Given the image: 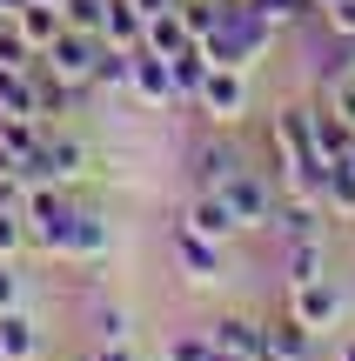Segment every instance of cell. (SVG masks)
<instances>
[{"label":"cell","instance_id":"6da1fadb","mask_svg":"<svg viewBox=\"0 0 355 361\" xmlns=\"http://www.w3.org/2000/svg\"><path fill=\"white\" fill-rule=\"evenodd\" d=\"M268 47H275V27H268L248 0H228L222 20L201 34V54L222 61V67H255V61H268Z\"/></svg>","mask_w":355,"mask_h":361},{"label":"cell","instance_id":"7a4b0ae2","mask_svg":"<svg viewBox=\"0 0 355 361\" xmlns=\"http://www.w3.org/2000/svg\"><path fill=\"white\" fill-rule=\"evenodd\" d=\"M188 107H195L208 128H235L241 114L255 107V87H248V67H222L208 61V74H201V87L188 94Z\"/></svg>","mask_w":355,"mask_h":361},{"label":"cell","instance_id":"3957f363","mask_svg":"<svg viewBox=\"0 0 355 361\" xmlns=\"http://www.w3.org/2000/svg\"><path fill=\"white\" fill-rule=\"evenodd\" d=\"M101 47H107L101 34H80V27H61V34H54L47 47L34 54V61L47 67L54 80H67V87H80V94H94V61H101Z\"/></svg>","mask_w":355,"mask_h":361},{"label":"cell","instance_id":"277c9868","mask_svg":"<svg viewBox=\"0 0 355 361\" xmlns=\"http://www.w3.org/2000/svg\"><path fill=\"white\" fill-rule=\"evenodd\" d=\"M275 194H282V180H275V174H268V168H248V161H241V168L228 174L222 201L235 207L241 234H268V221H275Z\"/></svg>","mask_w":355,"mask_h":361},{"label":"cell","instance_id":"5b68a950","mask_svg":"<svg viewBox=\"0 0 355 361\" xmlns=\"http://www.w3.org/2000/svg\"><path fill=\"white\" fill-rule=\"evenodd\" d=\"M94 168V147L80 141V134H61V128H47V141H40V154L27 161L20 174H34V180H61V188H80Z\"/></svg>","mask_w":355,"mask_h":361},{"label":"cell","instance_id":"8992f818","mask_svg":"<svg viewBox=\"0 0 355 361\" xmlns=\"http://www.w3.org/2000/svg\"><path fill=\"white\" fill-rule=\"evenodd\" d=\"M168 247H174V268H181L188 288H215L228 274V241H208V234H195L188 221H174Z\"/></svg>","mask_w":355,"mask_h":361},{"label":"cell","instance_id":"52a82bcc","mask_svg":"<svg viewBox=\"0 0 355 361\" xmlns=\"http://www.w3.org/2000/svg\"><path fill=\"white\" fill-rule=\"evenodd\" d=\"M289 314L308 322L315 335H329V328H342V314H349V288L335 281V274H315V281L289 288Z\"/></svg>","mask_w":355,"mask_h":361},{"label":"cell","instance_id":"ba28073f","mask_svg":"<svg viewBox=\"0 0 355 361\" xmlns=\"http://www.w3.org/2000/svg\"><path fill=\"white\" fill-rule=\"evenodd\" d=\"M329 207L315 201V194H295L282 188L275 194V221H268V234H282V241H329Z\"/></svg>","mask_w":355,"mask_h":361},{"label":"cell","instance_id":"9c48e42d","mask_svg":"<svg viewBox=\"0 0 355 361\" xmlns=\"http://www.w3.org/2000/svg\"><path fill=\"white\" fill-rule=\"evenodd\" d=\"M241 161H248V154L228 141V128H215V134H201V141L188 147V180H195V188H215V194H222V188H228V174H235Z\"/></svg>","mask_w":355,"mask_h":361},{"label":"cell","instance_id":"30bf717a","mask_svg":"<svg viewBox=\"0 0 355 361\" xmlns=\"http://www.w3.org/2000/svg\"><path fill=\"white\" fill-rule=\"evenodd\" d=\"M262 361H322V335L282 308L275 322H262Z\"/></svg>","mask_w":355,"mask_h":361},{"label":"cell","instance_id":"8fae6325","mask_svg":"<svg viewBox=\"0 0 355 361\" xmlns=\"http://www.w3.org/2000/svg\"><path fill=\"white\" fill-rule=\"evenodd\" d=\"M128 94L148 107V114H168L181 94H174V67L161 61V54H148V47H134V74H128Z\"/></svg>","mask_w":355,"mask_h":361},{"label":"cell","instance_id":"7c38bea8","mask_svg":"<svg viewBox=\"0 0 355 361\" xmlns=\"http://www.w3.org/2000/svg\"><path fill=\"white\" fill-rule=\"evenodd\" d=\"M181 221H188V228H195V234H208V241H235V234H241L235 207H228V201H222V194H215V188H195V194H188Z\"/></svg>","mask_w":355,"mask_h":361},{"label":"cell","instance_id":"4fadbf2b","mask_svg":"<svg viewBox=\"0 0 355 361\" xmlns=\"http://www.w3.org/2000/svg\"><path fill=\"white\" fill-rule=\"evenodd\" d=\"M0 361H47V335L27 308H0Z\"/></svg>","mask_w":355,"mask_h":361},{"label":"cell","instance_id":"5bb4252c","mask_svg":"<svg viewBox=\"0 0 355 361\" xmlns=\"http://www.w3.org/2000/svg\"><path fill=\"white\" fill-rule=\"evenodd\" d=\"M208 341H215V348H228V355H255V361H262V314L222 308V314L208 322Z\"/></svg>","mask_w":355,"mask_h":361},{"label":"cell","instance_id":"9a60e30c","mask_svg":"<svg viewBox=\"0 0 355 361\" xmlns=\"http://www.w3.org/2000/svg\"><path fill=\"white\" fill-rule=\"evenodd\" d=\"M329 274V241H282V288H302Z\"/></svg>","mask_w":355,"mask_h":361},{"label":"cell","instance_id":"2e32d148","mask_svg":"<svg viewBox=\"0 0 355 361\" xmlns=\"http://www.w3.org/2000/svg\"><path fill=\"white\" fill-rule=\"evenodd\" d=\"M141 47L148 54H161V61H174V54H188V47H195V34H188V27H181V13H148V34H141Z\"/></svg>","mask_w":355,"mask_h":361},{"label":"cell","instance_id":"e0dca14e","mask_svg":"<svg viewBox=\"0 0 355 361\" xmlns=\"http://www.w3.org/2000/svg\"><path fill=\"white\" fill-rule=\"evenodd\" d=\"M141 34H148V13L134 0H107V20H101L107 47H141Z\"/></svg>","mask_w":355,"mask_h":361},{"label":"cell","instance_id":"ac0fdd59","mask_svg":"<svg viewBox=\"0 0 355 361\" xmlns=\"http://www.w3.org/2000/svg\"><path fill=\"white\" fill-rule=\"evenodd\" d=\"M13 20H20V34H27V47H47V40L54 34H61V27H67V13L61 7H47V0H20V7H13Z\"/></svg>","mask_w":355,"mask_h":361},{"label":"cell","instance_id":"d6986e66","mask_svg":"<svg viewBox=\"0 0 355 361\" xmlns=\"http://www.w3.org/2000/svg\"><path fill=\"white\" fill-rule=\"evenodd\" d=\"M107 247H114V228H107L101 207L80 201V228H74V261H107Z\"/></svg>","mask_w":355,"mask_h":361},{"label":"cell","instance_id":"ffe728a7","mask_svg":"<svg viewBox=\"0 0 355 361\" xmlns=\"http://www.w3.org/2000/svg\"><path fill=\"white\" fill-rule=\"evenodd\" d=\"M322 207H329L335 221H349V228H355V168H349V161L322 168Z\"/></svg>","mask_w":355,"mask_h":361},{"label":"cell","instance_id":"44dd1931","mask_svg":"<svg viewBox=\"0 0 355 361\" xmlns=\"http://www.w3.org/2000/svg\"><path fill=\"white\" fill-rule=\"evenodd\" d=\"M255 13H262L275 34H289V27H302V20H322V0H248Z\"/></svg>","mask_w":355,"mask_h":361},{"label":"cell","instance_id":"7402d4cb","mask_svg":"<svg viewBox=\"0 0 355 361\" xmlns=\"http://www.w3.org/2000/svg\"><path fill=\"white\" fill-rule=\"evenodd\" d=\"M94 341H134V308L128 301H94Z\"/></svg>","mask_w":355,"mask_h":361},{"label":"cell","instance_id":"603a6c76","mask_svg":"<svg viewBox=\"0 0 355 361\" xmlns=\"http://www.w3.org/2000/svg\"><path fill=\"white\" fill-rule=\"evenodd\" d=\"M128 74H134V47H101V61H94V94H128Z\"/></svg>","mask_w":355,"mask_h":361},{"label":"cell","instance_id":"cb8c5ba5","mask_svg":"<svg viewBox=\"0 0 355 361\" xmlns=\"http://www.w3.org/2000/svg\"><path fill=\"white\" fill-rule=\"evenodd\" d=\"M161 361H215L208 328H181V335H168V341H161Z\"/></svg>","mask_w":355,"mask_h":361},{"label":"cell","instance_id":"d4e9b609","mask_svg":"<svg viewBox=\"0 0 355 361\" xmlns=\"http://www.w3.org/2000/svg\"><path fill=\"white\" fill-rule=\"evenodd\" d=\"M174 94H181V101H188V94H195L201 87V74H208V54H201V40H195V47H188V54H174Z\"/></svg>","mask_w":355,"mask_h":361},{"label":"cell","instance_id":"484cf974","mask_svg":"<svg viewBox=\"0 0 355 361\" xmlns=\"http://www.w3.org/2000/svg\"><path fill=\"white\" fill-rule=\"evenodd\" d=\"M27 61H34V47H27L20 20H13V13H0V67H27Z\"/></svg>","mask_w":355,"mask_h":361},{"label":"cell","instance_id":"4316f807","mask_svg":"<svg viewBox=\"0 0 355 361\" xmlns=\"http://www.w3.org/2000/svg\"><path fill=\"white\" fill-rule=\"evenodd\" d=\"M61 13H67V27H80V34H101L107 0H61Z\"/></svg>","mask_w":355,"mask_h":361},{"label":"cell","instance_id":"83f0119b","mask_svg":"<svg viewBox=\"0 0 355 361\" xmlns=\"http://www.w3.org/2000/svg\"><path fill=\"white\" fill-rule=\"evenodd\" d=\"M20 247H27V221L13 201H0V255H20Z\"/></svg>","mask_w":355,"mask_h":361},{"label":"cell","instance_id":"f1b7e54d","mask_svg":"<svg viewBox=\"0 0 355 361\" xmlns=\"http://www.w3.org/2000/svg\"><path fill=\"white\" fill-rule=\"evenodd\" d=\"M322 27L335 40H355V0H322Z\"/></svg>","mask_w":355,"mask_h":361},{"label":"cell","instance_id":"f546056e","mask_svg":"<svg viewBox=\"0 0 355 361\" xmlns=\"http://www.w3.org/2000/svg\"><path fill=\"white\" fill-rule=\"evenodd\" d=\"M27 281H20V255H0V308H20Z\"/></svg>","mask_w":355,"mask_h":361},{"label":"cell","instance_id":"4dcf8cb0","mask_svg":"<svg viewBox=\"0 0 355 361\" xmlns=\"http://www.w3.org/2000/svg\"><path fill=\"white\" fill-rule=\"evenodd\" d=\"M88 361H141V355H134V341H94Z\"/></svg>","mask_w":355,"mask_h":361},{"label":"cell","instance_id":"1f68e13d","mask_svg":"<svg viewBox=\"0 0 355 361\" xmlns=\"http://www.w3.org/2000/svg\"><path fill=\"white\" fill-rule=\"evenodd\" d=\"M13 180H20V154L0 141V188H13Z\"/></svg>","mask_w":355,"mask_h":361},{"label":"cell","instance_id":"d6a6232c","mask_svg":"<svg viewBox=\"0 0 355 361\" xmlns=\"http://www.w3.org/2000/svg\"><path fill=\"white\" fill-rule=\"evenodd\" d=\"M329 361H355V328H349V335H335V355Z\"/></svg>","mask_w":355,"mask_h":361},{"label":"cell","instance_id":"836d02e7","mask_svg":"<svg viewBox=\"0 0 355 361\" xmlns=\"http://www.w3.org/2000/svg\"><path fill=\"white\" fill-rule=\"evenodd\" d=\"M141 13H168V7H181V0H134Z\"/></svg>","mask_w":355,"mask_h":361},{"label":"cell","instance_id":"e575fe53","mask_svg":"<svg viewBox=\"0 0 355 361\" xmlns=\"http://www.w3.org/2000/svg\"><path fill=\"white\" fill-rule=\"evenodd\" d=\"M215 361H255V355H228V348H215Z\"/></svg>","mask_w":355,"mask_h":361},{"label":"cell","instance_id":"d590c367","mask_svg":"<svg viewBox=\"0 0 355 361\" xmlns=\"http://www.w3.org/2000/svg\"><path fill=\"white\" fill-rule=\"evenodd\" d=\"M7 121H13V114H7V107H0V134H7Z\"/></svg>","mask_w":355,"mask_h":361},{"label":"cell","instance_id":"8d00e7d4","mask_svg":"<svg viewBox=\"0 0 355 361\" xmlns=\"http://www.w3.org/2000/svg\"><path fill=\"white\" fill-rule=\"evenodd\" d=\"M13 7H20V0H0V13H13Z\"/></svg>","mask_w":355,"mask_h":361},{"label":"cell","instance_id":"74e56055","mask_svg":"<svg viewBox=\"0 0 355 361\" xmlns=\"http://www.w3.org/2000/svg\"><path fill=\"white\" fill-rule=\"evenodd\" d=\"M349 168H355V147H349Z\"/></svg>","mask_w":355,"mask_h":361},{"label":"cell","instance_id":"f35d334b","mask_svg":"<svg viewBox=\"0 0 355 361\" xmlns=\"http://www.w3.org/2000/svg\"><path fill=\"white\" fill-rule=\"evenodd\" d=\"M47 7H61V0H47Z\"/></svg>","mask_w":355,"mask_h":361}]
</instances>
